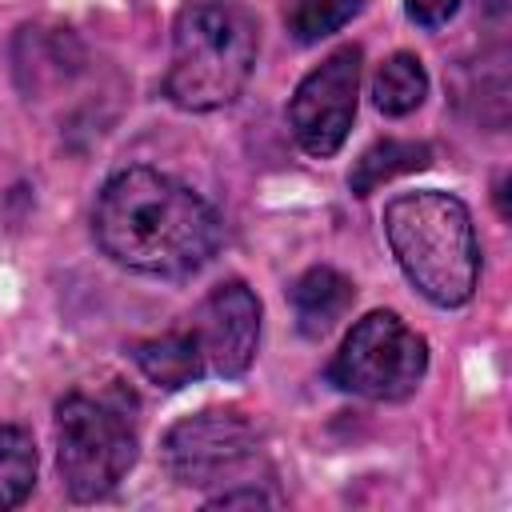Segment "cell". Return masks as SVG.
I'll use <instances>...</instances> for the list:
<instances>
[{
  "label": "cell",
  "mask_w": 512,
  "mask_h": 512,
  "mask_svg": "<svg viewBox=\"0 0 512 512\" xmlns=\"http://www.w3.org/2000/svg\"><path fill=\"white\" fill-rule=\"evenodd\" d=\"M132 396L68 392L56 404V468L72 500H104L136 464Z\"/></svg>",
  "instance_id": "cell-4"
},
{
  "label": "cell",
  "mask_w": 512,
  "mask_h": 512,
  "mask_svg": "<svg viewBox=\"0 0 512 512\" xmlns=\"http://www.w3.org/2000/svg\"><path fill=\"white\" fill-rule=\"evenodd\" d=\"M36 484V444L32 432L20 424L0 428V512L28 500Z\"/></svg>",
  "instance_id": "cell-13"
},
{
  "label": "cell",
  "mask_w": 512,
  "mask_h": 512,
  "mask_svg": "<svg viewBox=\"0 0 512 512\" xmlns=\"http://www.w3.org/2000/svg\"><path fill=\"white\" fill-rule=\"evenodd\" d=\"M388 248L408 284L436 308H460L476 292L480 244L472 212L460 196L440 188L400 192L384 204Z\"/></svg>",
  "instance_id": "cell-2"
},
{
  "label": "cell",
  "mask_w": 512,
  "mask_h": 512,
  "mask_svg": "<svg viewBox=\"0 0 512 512\" xmlns=\"http://www.w3.org/2000/svg\"><path fill=\"white\" fill-rule=\"evenodd\" d=\"M428 96V72L416 52H392L372 76V100L384 116H408Z\"/></svg>",
  "instance_id": "cell-12"
},
{
  "label": "cell",
  "mask_w": 512,
  "mask_h": 512,
  "mask_svg": "<svg viewBox=\"0 0 512 512\" xmlns=\"http://www.w3.org/2000/svg\"><path fill=\"white\" fill-rule=\"evenodd\" d=\"M132 360L152 384L172 388V392L200 380L204 368H208L196 332H164V336H152V340H136Z\"/></svg>",
  "instance_id": "cell-10"
},
{
  "label": "cell",
  "mask_w": 512,
  "mask_h": 512,
  "mask_svg": "<svg viewBox=\"0 0 512 512\" xmlns=\"http://www.w3.org/2000/svg\"><path fill=\"white\" fill-rule=\"evenodd\" d=\"M428 160H432V148H428L424 140H396V136H384V140H376V144H368V148L360 152V160H356L352 172H348V188H352L356 196H372L380 184L428 168Z\"/></svg>",
  "instance_id": "cell-11"
},
{
  "label": "cell",
  "mask_w": 512,
  "mask_h": 512,
  "mask_svg": "<svg viewBox=\"0 0 512 512\" xmlns=\"http://www.w3.org/2000/svg\"><path fill=\"white\" fill-rule=\"evenodd\" d=\"M352 300H356V284L344 272L328 268V264H316V268L300 272L292 280V288H288V304H292L296 328L308 340L328 336L336 328V320H344Z\"/></svg>",
  "instance_id": "cell-9"
},
{
  "label": "cell",
  "mask_w": 512,
  "mask_h": 512,
  "mask_svg": "<svg viewBox=\"0 0 512 512\" xmlns=\"http://www.w3.org/2000/svg\"><path fill=\"white\" fill-rule=\"evenodd\" d=\"M424 372L428 340L388 308L360 316L328 364V380L364 400H404L420 388Z\"/></svg>",
  "instance_id": "cell-5"
},
{
  "label": "cell",
  "mask_w": 512,
  "mask_h": 512,
  "mask_svg": "<svg viewBox=\"0 0 512 512\" xmlns=\"http://www.w3.org/2000/svg\"><path fill=\"white\" fill-rule=\"evenodd\" d=\"M264 504H276V496H268L264 488H224L220 496L208 500V508H264Z\"/></svg>",
  "instance_id": "cell-16"
},
{
  "label": "cell",
  "mask_w": 512,
  "mask_h": 512,
  "mask_svg": "<svg viewBox=\"0 0 512 512\" xmlns=\"http://www.w3.org/2000/svg\"><path fill=\"white\" fill-rule=\"evenodd\" d=\"M92 232L120 268L160 280L200 272L224 240L216 208L184 180L148 164L124 168L100 188Z\"/></svg>",
  "instance_id": "cell-1"
},
{
  "label": "cell",
  "mask_w": 512,
  "mask_h": 512,
  "mask_svg": "<svg viewBox=\"0 0 512 512\" xmlns=\"http://www.w3.org/2000/svg\"><path fill=\"white\" fill-rule=\"evenodd\" d=\"M484 8H488V16H504L508 12V0H484Z\"/></svg>",
  "instance_id": "cell-17"
},
{
  "label": "cell",
  "mask_w": 512,
  "mask_h": 512,
  "mask_svg": "<svg viewBox=\"0 0 512 512\" xmlns=\"http://www.w3.org/2000/svg\"><path fill=\"white\" fill-rule=\"evenodd\" d=\"M456 8H460V0H404L408 20L420 24V28H440V24H448V20L456 16Z\"/></svg>",
  "instance_id": "cell-15"
},
{
  "label": "cell",
  "mask_w": 512,
  "mask_h": 512,
  "mask_svg": "<svg viewBox=\"0 0 512 512\" xmlns=\"http://www.w3.org/2000/svg\"><path fill=\"white\" fill-rule=\"evenodd\" d=\"M196 340L216 376H244L260 344V300L244 280L216 284L196 312Z\"/></svg>",
  "instance_id": "cell-8"
},
{
  "label": "cell",
  "mask_w": 512,
  "mask_h": 512,
  "mask_svg": "<svg viewBox=\"0 0 512 512\" xmlns=\"http://www.w3.org/2000/svg\"><path fill=\"white\" fill-rule=\"evenodd\" d=\"M260 456L252 420L236 408H200L176 420L160 440L164 472L184 488H212L240 480Z\"/></svg>",
  "instance_id": "cell-6"
},
{
  "label": "cell",
  "mask_w": 512,
  "mask_h": 512,
  "mask_svg": "<svg viewBox=\"0 0 512 512\" xmlns=\"http://www.w3.org/2000/svg\"><path fill=\"white\" fill-rule=\"evenodd\" d=\"M360 64H364V48L360 44H344V48L328 52L296 84V92L288 100V124H292L296 144L308 156L328 160L348 140V128L356 120Z\"/></svg>",
  "instance_id": "cell-7"
},
{
  "label": "cell",
  "mask_w": 512,
  "mask_h": 512,
  "mask_svg": "<svg viewBox=\"0 0 512 512\" xmlns=\"http://www.w3.org/2000/svg\"><path fill=\"white\" fill-rule=\"evenodd\" d=\"M260 52L256 16L236 0H184L172 24V64L164 96L184 112L228 108Z\"/></svg>",
  "instance_id": "cell-3"
},
{
  "label": "cell",
  "mask_w": 512,
  "mask_h": 512,
  "mask_svg": "<svg viewBox=\"0 0 512 512\" xmlns=\"http://www.w3.org/2000/svg\"><path fill=\"white\" fill-rule=\"evenodd\" d=\"M368 0H288L284 24L296 44H316L332 32H340L352 16H360Z\"/></svg>",
  "instance_id": "cell-14"
}]
</instances>
